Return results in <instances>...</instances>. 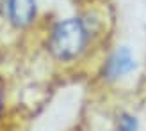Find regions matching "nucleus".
Returning <instances> with one entry per match:
<instances>
[{"instance_id": "nucleus-2", "label": "nucleus", "mask_w": 146, "mask_h": 131, "mask_svg": "<svg viewBox=\"0 0 146 131\" xmlns=\"http://www.w3.org/2000/svg\"><path fill=\"white\" fill-rule=\"evenodd\" d=\"M137 69V60L128 46H119L107 57L102 67V76L107 82H118V80L128 76Z\"/></svg>"}, {"instance_id": "nucleus-1", "label": "nucleus", "mask_w": 146, "mask_h": 131, "mask_svg": "<svg viewBox=\"0 0 146 131\" xmlns=\"http://www.w3.org/2000/svg\"><path fill=\"white\" fill-rule=\"evenodd\" d=\"M91 39L87 21L82 18H66L54 25L48 35V52L59 62H71L86 52Z\"/></svg>"}, {"instance_id": "nucleus-3", "label": "nucleus", "mask_w": 146, "mask_h": 131, "mask_svg": "<svg viewBox=\"0 0 146 131\" xmlns=\"http://www.w3.org/2000/svg\"><path fill=\"white\" fill-rule=\"evenodd\" d=\"M5 16L14 28L31 27L38 16L36 0H5Z\"/></svg>"}, {"instance_id": "nucleus-4", "label": "nucleus", "mask_w": 146, "mask_h": 131, "mask_svg": "<svg viewBox=\"0 0 146 131\" xmlns=\"http://www.w3.org/2000/svg\"><path fill=\"white\" fill-rule=\"evenodd\" d=\"M116 131H141V122L132 112H119L116 117Z\"/></svg>"}, {"instance_id": "nucleus-5", "label": "nucleus", "mask_w": 146, "mask_h": 131, "mask_svg": "<svg viewBox=\"0 0 146 131\" xmlns=\"http://www.w3.org/2000/svg\"><path fill=\"white\" fill-rule=\"evenodd\" d=\"M4 110V94H2V89H0V113Z\"/></svg>"}]
</instances>
